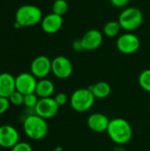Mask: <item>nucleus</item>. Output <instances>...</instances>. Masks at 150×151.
I'll return each mask as SVG.
<instances>
[{
    "label": "nucleus",
    "instance_id": "obj_25",
    "mask_svg": "<svg viewBox=\"0 0 150 151\" xmlns=\"http://www.w3.org/2000/svg\"><path fill=\"white\" fill-rule=\"evenodd\" d=\"M10 104L11 103L8 98L0 96V115H2L7 111V110L9 109Z\"/></svg>",
    "mask_w": 150,
    "mask_h": 151
},
{
    "label": "nucleus",
    "instance_id": "obj_8",
    "mask_svg": "<svg viewBox=\"0 0 150 151\" xmlns=\"http://www.w3.org/2000/svg\"><path fill=\"white\" fill-rule=\"evenodd\" d=\"M59 110V106L56 103L53 97L40 98L39 102L34 109L35 114L44 119L54 118Z\"/></svg>",
    "mask_w": 150,
    "mask_h": 151
},
{
    "label": "nucleus",
    "instance_id": "obj_18",
    "mask_svg": "<svg viewBox=\"0 0 150 151\" xmlns=\"http://www.w3.org/2000/svg\"><path fill=\"white\" fill-rule=\"evenodd\" d=\"M121 28L122 27L118 21H109L103 27V34L108 37H115L119 34Z\"/></svg>",
    "mask_w": 150,
    "mask_h": 151
},
{
    "label": "nucleus",
    "instance_id": "obj_23",
    "mask_svg": "<svg viewBox=\"0 0 150 151\" xmlns=\"http://www.w3.org/2000/svg\"><path fill=\"white\" fill-rule=\"evenodd\" d=\"M11 151H33V149L27 142H19L15 146L11 148Z\"/></svg>",
    "mask_w": 150,
    "mask_h": 151
},
{
    "label": "nucleus",
    "instance_id": "obj_20",
    "mask_svg": "<svg viewBox=\"0 0 150 151\" xmlns=\"http://www.w3.org/2000/svg\"><path fill=\"white\" fill-rule=\"evenodd\" d=\"M68 10V4L65 0H56L52 5V12L59 16H63Z\"/></svg>",
    "mask_w": 150,
    "mask_h": 151
},
{
    "label": "nucleus",
    "instance_id": "obj_13",
    "mask_svg": "<svg viewBox=\"0 0 150 151\" xmlns=\"http://www.w3.org/2000/svg\"><path fill=\"white\" fill-rule=\"evenodd\" d=\"M110 119L106 115L99 112L91 114L88 119V127L89 129L95 133H103L107 132Z\"/></svg>",
    "mask_w": 150,
    "mask_h": 151
},
{
    "label": "nucleus",
    "instance_id": "obj_11",
    "mask_svg": "<svg viewBox=\"0 0 150 151\" xmlns=\"http://www.w3.org/2000/svg\"><path fill=\"white\" fill-rule=\"evenodd\" d=\"M19 141L18 130L10 126L4 125L0 127V146L5 149H11Z\"/></svg>",
    "mask_w": 150,
    "mask_h": 151
},
{
    "label": "nucleus",
    "instance_id": "obj_7",
    "mask_svg": "<svg viewBox=\"0 0 150 151\" xmlns=\"http://www.w3.org/2000/svg\"><path fill=\"white\" fill-rule=\"evenodd\" d=\"M72 64L66 57L57 56L51 60V72L58 79L69 78L72 73Z\"/></svg>",
    "mask_w": 150,
    "mask_h": 151
},
{
    "label": "nucleus",
    "instance_id": "obj_5",
    "mask_svg": "<svg viewBox=\"0 0 150 151\" xmlns=\"http://www.w3.org/2000/svg\"><path fill=\"white\" fill-rule=\"evenodd\" d=\"M118 22L121 27L128 32L136 30L143 22V14L138 8H126L118 17Z\"/></svg>",
    "mask_w": 150,
    "mask_h": 151
},
{
    "label": "nucleus",
    "instance_id": "obj_10",
    "mask_svg": "<svg viewBox=\"0 0 150 151\" xmlns=\"http://www.w3.org/2000/svg\"><path fill=\"white\" fill-rule=\"evenodd\" d=\"M31 73L38 79H44L51 72V60L46 56H38L31 63Z\"/></svg>",
    "mask_w": 150,
    "mask_h": 151
},
{
    "label": "nucleus",
    "instance_id": "obj_27",
    "mask_svg": "<svg viewBox=\"0 0 150 151\" xmlns=\"http://www.w3.org/2000/svg\"><path fill=\"white\" fill-rule=\"evenodd\" d=\"M72 49L76 51V52H81L84 50V48H83V45H82V42H81V40H75L73 42H72Z\"/></svg>",
    "mask_w": 150,
    "mask_h": 151
},
{
    "label": "nucleus",
    "instance_id": "obj_1",
    "mask_svg": "<svg viewBox=\"0 0 150 151\" xmlns=\"http://www.w3.org/2000/svg\"><path fill=\"white\" fill-rule=\"evenodd\" d=\"M107 134L113 142L119 145L126 144L133 137V128L127 120L116 118L110 121Z\"/></svg>",
    "mask_w": 150,
    "mask_h": 151
},
{
    "label": "nucleus",
    "instance_id": "obj_4",
    "mask_svg": "<svg viewBox=\"0 0 150 151\" xmlns=\"http://www.w3.org/2000/svg\"><path fill=\"white\" fill-rule=\"evenodd\" d=\"M95 97L89 88H81L76 89L71 96L70 104L77 112H86L95 104Z\"/></svg>",
    "mask_w": 150,
    "mask_h": 151
},
{
    "label": "nucleus",
    "instance_id": "obj_3",
    "mask_svg": "<svg viewBox=\"0 0 150 151\" xmlns=\"http://www.w3.org/2000/svg\"><path fill=\"white\" fill-rule=\"evenodd\" d=\"M42 10L33 4H25L20 6L15 14V21L20 27H32L39 22H42Z\"/></svg>",
    "mask_w": 150,
    "mask_h": 151
},
{
    "label": "nucleus",
    "instance_id": "obj_17",
    "mask_svg": "<svg viewBox=\"0 0 150 151\" xmlns=\"http://www.w3.org/2000/svg\"><path fill=\"white\" fill-rule=\"evenodd\" d=\"M95 99H105L111 92V88L106 81H99L93 86L89 87Z\"/></svg>",
    "mask_w": 150,
    "mask_h": 151
},
{
    "label": "nucleus",
    "instance_id": "obj_14",
    "mask_svg": "<svg viewBox=\"0 0 150 151\" xmlns=\"http://www.w3.org/2000/svg\"><path fill=\"white\" fill-rule=\"evenodd\" d=\"M63 26V18L55 13H50L42 19V28L47 34H55Z\"/></svg>",
    "mask_w": 150,
    "mask_h": 151
},
{
    "label": "nucleus",
    "instance_id": "obj_2",
    "mask_svg": "<svg viewBox=\"0 0 150 151\" xmlns=\"http://www.w3.org/2000/svg\"><path fill=\"white\" fill-rule=\"evenodd\" d=\"M23 129L27 136L32 140L39 141L48 134V124L46 119L34 114L26 118L23 123Z\"/></svg>",
    "mask_w": 150,
    "mask_h": 151
},
{
    "label": "nucleus",
    "instance_id": "obj_28",
    "mask_svg": "<svg viewBox=\"0 0 150 151\" xmlns=\"http://www.w3.org/2000/svg\"><path fill=\"white\" fill-rule=\"evenodd\" d=\"M53 151H63V148L60 147V146H58V147H56Z\"/></svg>",
    "mask_w": 150,
    "mask_h": 151
},
{
    "label": "nucleus",
    "instance_id": "obj_22",
    "mask_svg": "<svg viewBox=\"0 0 150 151\" xmlns=\"http://www.w3.org/2000/svg\"><path fill=\"white\" fill-rule=\"evenodd\" d=\"M24 96H25L23 94L15 90L8 99L11 104L16 105V106H19V105L24 104Z\"/></svg>",
    "mask_w": 150,
    "mask_h": 151
},
{
    "label": "nucleus",
    "instance_id": "obj_15",
    "mask_svg": "<svg viewBox=\"0 0 150 151\" xmlns=\"http://www.w3.org/2000/svg\"><path fill=\"white\" fill-rule=\"evenodd\" d=\"M15 90V77L9 73H0V96L9 98Z\"/></svg>",
    "mask_w": 150,
    "mask_h": 151
},
{
    "label": "nucleus",
    "instance_id": "obj_24",
    "mask_svg": "<svg viewBox=\"0 0 150 151\" xmlns=\"http://www.w3.org/2000/svg\"><path fill=\"white\" fill-rule=\"evenodd\" d=\"M53 98L59 107L65 105L68 102V97H67L66 94H65V93H57Z\"/></svg>",
    "mask_w": 150,
    "mask_h": 151
},
{
    "label": "nucleus",
    "instance_id": "obj_16",
    "mask_svg": "<svg viewBox=\"0 0 150 151\" xmlns=\"http://www.w3.org/2000/svg\"><path fill=\"white\" fill-rule=\"evenodd\" d=\"M54 92H55V86L51 81L44 78L37 81L34 93L37 95L39 98L51 97Z\"/></svg>",
    "mask_w": 150,
    "mask_h": 151
},
{
    "label": "nucleus",
    "instance_id": "obj_21",
    "mask_svg": "<svg viewBox=\"0 0 150 151\" xmlns=\"http://www.w3.org/2000/svg\"><path fill=\"white\" fill-rule=\"evenodd\" d=\"M39 97L35 93L28 94L24 96V105L29 109H35L38 102H39Z\"/></svg>",
    "mask_w": 150,
    "mask_h": 151
},
{
    "label": "nucleus",
    "instance_id": "obj_9",
    "mask_svg": "<svg viewBox=\"0 0 150 151\" xmlns=\"http://www.w3.org/2000/svg\"><path fill=\"white\" fill-rule=\"evenodd\" d=\"M15 84L16 90L26 96L34 93L37 81L31 73H21L15 78Z\"/></svg>",
    "mask_w": 150,
    "mask_h": 151
},
{
    "label": "nucleus",
    "instance_id": "obj_12",
    "mask_svg": "<svg viewBox=\"0 0 150 151\" xmlns=\"http://www.w3.org/2000/svg\"><path fill=\"white\" fill-rule=\"evenodd\" d=\"M84 50L91 51L98 49L103 40V34L97 29H90L84 34L80 39Z\"/></svg>",
    "mask_w": 150,
    "mask_h": 151
},
{
    "label": "nucleus",
    "instance_id": "obj_26",
    "mask_svg": "<svg viewBox=\"0 0 150 151\" xmlns=\"http://www.w3.org/2000/svg\"><path fill=\"white\" fill-rule=\"evenodd\" d=\"M111 3L117 8H122L128 4L129 0H111Z\"/></svg>",
    "mask_w": 150,
    "mask_h": 151
},
{
    "label": "nucleus",
    "instance_id": "obj_19",
    "mask_svg": "<svg viewBox=\"0 0 150 151\" xmlns=\"http://www.w3.org/2000/svg\"><path fill=\"white\" fill-rule=\"evenodd\" d=\"M138 82L143 90L150 93V69H146L141 73L139 75Z\"/></svg>",
    "mask_w": 150,
    "mask_h": 151
},
{
    "label": "nucleus",
    "instance_id": "obj_6",
    "mask_svg": "<svg viewBox=\"0 0 150 151\" xmlns=\"http://www.w3.org/2000/svg\"><path fill=\"white\" fill-rule=\"evenodd\" d=\"M141 46L140 39L133 33H126L121 35L117 41V48L119 52L130 55L135 53Z\"/></svg>",
    "mask_w": 150,
    "mask_h": 151
}]
</instances>
